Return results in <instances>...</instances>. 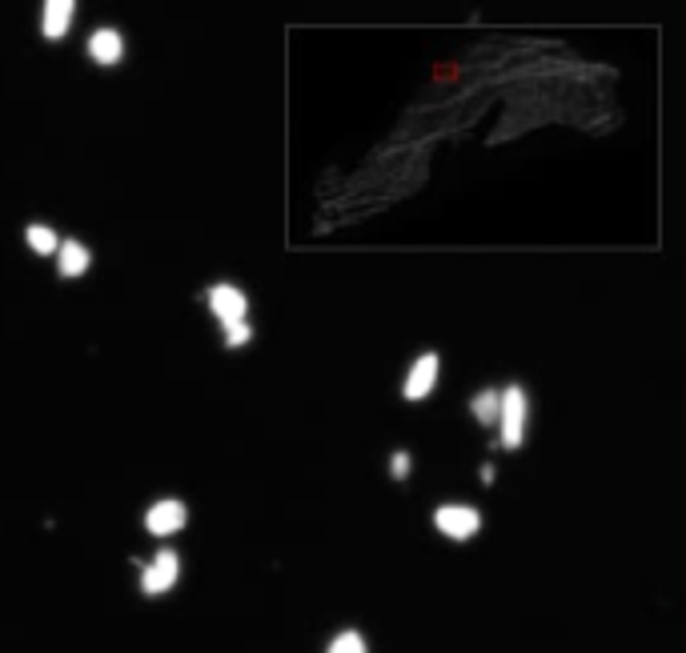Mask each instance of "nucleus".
<instances>
[{
	"instance_id": "f257e3e1",
	"label": "nucleus",
	"mask_w": 686,
	"mask_h": 653,
	"mask_svg": "<svg viewBox=\"0 0 686 653\" xmlns=\"http://www.w3.org/2000/svg\"><path fill=\"white\" fill-rule=\"evenodd\" d=\"M494 430H498V445L510 449V454H518L526 445V433H530V394H526V385L510 382L498 389V421H494Z\"/></svg>"
},
{
	"instance_id": "f03ea898",
	"label": "nucleus",
	"mask_w": 686,
	"mask_h": 653,
	"mask_svg": "<svg viewBox=\"0 0 686 653\" xmlns=\"http://www.w3.org/2000/svg\"><path fill=\"white\" fill-rule=\"evenodd\" d=\"M430 521L446 542H474L478 530H482V509L470 506V501H442L430 513Z\"/></svg>"
},
{
	"instance_id": "7ed1b4c3",
	"label": "nucleus",
	"mask_w": 686,
	"mask_h": 653,
	"mask_svg": "<svg viewBox=\"0 0 686 653\" xmlns=\"http://www.w3.org/2000/svg\"><path fill=\"white\" fill-rule=\"evenodd\" d=\"M201 297H205V305H209V313L217 317L221 329H233V325H241V321H250V293H245L241 285L213 281Z\"/></svg>"
},
{
	"instance_id": "20e7f679",
	"label": "nucleus",
	"mask_w": 686,
	"mask_h": 653,
	"mask_svg": "<svg viewBox=\"0 0 686 653\" xmlns=\"http://www.w3.org/2000/svg\"><path fill=\"white\" fill-rule=\"evenodd\" d=\"M181 581V557H177V549H157V554L141 566V578H137V585H141V593L145 597H161V593H169Z\"/></svg>"
},
{
	"instance_id": "39448f33",
	"label": "nucleus",
	"mask_w": 686,
	"mask_h": 653,
	"mask_svg": "<svg viewBox=\"0 0 686 653\" xmlns=\"http://www.w3.org/2000/svg\"><path fill=\"white\" fill-rule=\"evenodd\" d=\"M141 525H145L149 537H177L189 525V506L181 497H157L153 506H145Z\"/></svg>"
},
{
	"instance_id": "423d86ee",
	"label": "nucleus",
	"mask_w": 686,
	"mask_h": 653,
	"mask_svg": "<svg viewBox=\"0 0 686 653\" xmlns=\"http://www.w3.org/2000/svg\"><path fill=\"white\" fill-rule=\"evenodd\" d=\"M437 382H442V358H437L434 349H425V353L413 358L410 373H406V382H401V397H406V401H425V397L437 389Z\"/></svg>"
},
{
	"instance_id": "0eeeda50",
	"label": "nucleus",
	"mask_w": 686,
	"mask_h": 653,
	"mask_svg": "<svg viewBox=\"0 0 686 653\" xmlns=\"http://www.w3.org/2000/svg\"><path fill=\"white\" fill-rule=\"evenodd\" d=\"M85 52L97 69H117V64L125 61V33H121L117 25L93 28L85 40Z\"/></svg>"
},
{
	"instance_id": "6e6552de",
	"label": "nucleus",
	"mask_w": 686,
	"mask_h": 653,
	"mask_svg": "<svg viewBox=\"0 0 686 653\" xmlns=\"http://www.w3.org/2000/svg\"><path fill=\"white\" fill-rule=\"evenodd\" d=\"M76 25V4L73 0H45L40 4V37L64 40Z\"/></svg>"
},
{
	"instance_id": "1a4fd4ad",
	"label": "nucleus",
	"mask_w": 686,
	"mask_h": 653,
	"mask_svg": "<svg viewBox=\"0 0 686 653\" xmlns=\"http://www.w3.org/2000/svg\"><path fill=\"white\" fill-rule=\"evenodd\" d=\"M88 269H93V249L85 241H76V237L61 241V249H57V273H61L64 281H81Z\"/></svg>"
},
{
	"instance_id": "9d476101",
	"label": "nucleus",
	"mask_w": 686,
	"mask_h": 653,
	"mask_svg": "<svg viewBox=\"0 0 686 653\" xmlns=\"http://www.w3.org/2000/svg\"><path fill=\"white\" fill-rule=\"evenodd\" d=\"M61 241H64V237L57 233L52 225H45V221H33L25 229V245H28V253H33V257H57Z\"/></svg>"
},
{
	"instance_id": "9b49d317",
	"label": "nucleus",
	"mask_w": 686,
	"mask_h": 653,
	"mask_svg": "<svg viewBox=\"0 0 686 653\" xmlns=\"http://www.w3.org/2000/svg\"><path fill=\"white\" fill-rule=\"evenodd\" d=\"M470 413H474V421L482 430H494V421H498V389H494V385L478 389V394L470 397Z\"/></svg>"
},
{
	"instance_id": "f8f14e48",
	"label": "nucleus",
	"mask_w": 686,
	"mask_h": 653,
	"mask_svg": "<svg viewBox=\"0 0 686 653\" xmlns=\"http://www.w3.org/2000/svg\"><path fill=\"white\" fill-rule=\"evenodd\" d=\"M325 653H370V641H365V633H358V629H341V633L329 638Z\"/></svg>"
},
{
	"instance_id": "ddd939ff",
	"label": "nucleus",
	"mask_w": 686,
	"mask_h": 653,
	"mask_svg": "<svg viewBox=\"0 0 686 653\" xmlns=\"http://www.w3.org/2000/svg\"><path fill=\"white\" fill-rule=\"evenodd\" d=\"M410 473H413V454L410 449H394V454H389V477L410 481Z\"/></svg>"
},
{
	"instance_id": "4468645a",
	"label": "nucleus",
	"mask_w": 686,
	"mask_h": 653,
	"mask_svg": "<svg viewBox=\"0 0 686 653\" xmlns=\"http://www.w3.org/2000/svg\"><path fill=\"white\" fill-rule=\"evenodd\" d=\"M225 334V349H245L253 341V325L250 321H241V325H233V329H221Z\"/></svg>"
},
{
	"instance_id": "2eb2a0df",
	"label": "nucleus",
	"mask_w": 686,
	"mask_h": 653,
	"mask_svg": "<svg viewBox=\"0 0 686 653\" xmlns=\"http://www.w3.org/2000/svg\"><path fill=\"white\" fill-rule=\"evenodd\" d=\"M478 481H482V485H494V481H498V469H494V465L486 461V465L478 469Z\"/></svg>"
}]
</instances>
